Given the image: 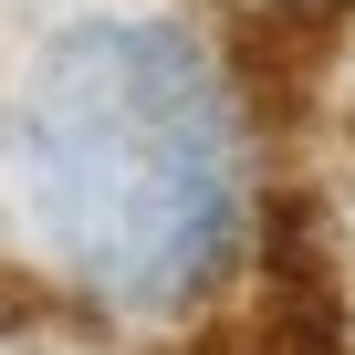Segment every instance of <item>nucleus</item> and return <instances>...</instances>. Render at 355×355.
Returning <instances> with one entry per match:
<instances>
[{"mask_svg":"<svg viewBox=\"0 0 355 355\" xmlns=\"http://www.w3.org/2000/svg\"><path fill=\"white\" fill-rule=\"evenodd\" d=\"M345 11H355V0H220V21H230V42H241V73H251L272 105H293V94L334 63Z\"/></svg>","mask_w":355,"mask_h":355,"instance_id":"nucleus-2","label":"nucleus"},{"mask_svg":"<svg viewBox=\"0 0 355 355\" xmlns=\"http://www.w3.org/2000/svg\"><path fill=\"white\" fill-rule=\"evenodd\" d=\"M32 230L125 313H189L251 241V115L209 32L73 21L11 105Z\"/></svg>","mask_w":355,"mask_h":355,"instance_id":"nucleus-1","label":"nucleus"}]
</instances>
